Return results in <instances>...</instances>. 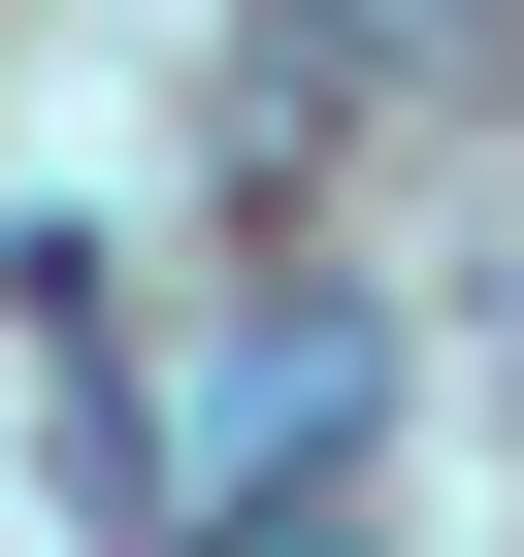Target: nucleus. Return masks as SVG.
Instances as JSON below:
<instances>
[{
    "label": "nucleus",
    "instance_id": "obj_1",
    "mask_svg": "<svg viewBox=\"0 0 524 557\" xmlns=\"http://www.w3.org/2000/svg\"><path fill=\"white\" fill-rule=\"evenodd\" d=\"M197 557H328V524H197Z\"/></svg>",
    "mask_w": 524,
    "mask_h": 557
}]
</instances>
